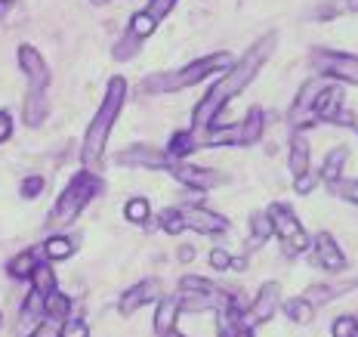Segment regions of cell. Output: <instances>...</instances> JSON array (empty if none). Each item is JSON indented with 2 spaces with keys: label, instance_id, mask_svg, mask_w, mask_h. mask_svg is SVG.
I'll use <instances>...</instances> for the list:
<instances>
[{
  "label": "cell",
  "instance_id": "ffe728a7",
  "mask_svg": "<svg viewBox=\"0 0 358 337\" xmlns=\"http://www.w3.org/2000/svg\"><path fill=\"white\" fill-rule=\"evenodd\" d=\"M198 146H201V139L195 137V133H192V130H182V133H173V137H170L167 155H170V158H176V161H185Z\"/></svg>",
  "mask_w": 358,
  "mask_h": 337
},
{
  "label": "cell",
  "instance_id": "30bf717a",
  "mask_svg": "<svg viewBox=\"0 0 358 337\" xmlns=\"http://www.w3.org/2000/svg\"><path fill=\"white\" fill-rule=\"evenodd\" d=\"M179 214H182L185 229H195V232H201V235H220V232L229 229V220H226V216L207 211V207H201V205L179 207Z\"/></svg>",
  "mask_w": 358,
  "mask_h": 337
},
{
  "label": "cell",
  "instance_id": "277c9868",
  "mask_svg": "<svg viewBox=\"0 0 358 337\" xmlns=\"http://www.w3.org/2000/svg\"><path fill=\"white\" fill-rule=\"evenodd\" d=\"M102 192V179L93 174V170H80L78 177L65 186V192L59 195V201L53 205V211L47 216V226L50 229H65L69 223L78 220V214Z\"/></svg>",
  "mask_w": 358,
  "mask_h": 337
},
{
  "label": "cell",
  "instance_id": "e0dca14e",
  "mask_svg": "<svg viewBox=\"0 0 358 337\" xmlns=\"http://www.w3.org/2000/svg\"><path fill=\"white\" fill-rule=\"evenodd\" d=\"M309 139L303 137L300 130L290 137V155H287V167H290V174L294 177H300V174H306L309 170Z\"/></svg>",
  "mask_w": 358,
  "mask_h": 337
},
{
  "label": "cell",
  "instance_id": "cb8c5ba5",
  "mask_svg": "<svg viewBox=\"0 0 358 337\" xmlns=\"http://www.w3.org/2000/svg\"><path fill=\"white\" fill-rule=\"evenodd\" d=\"M74 254V242L69 235H50L43 242V257L47 260H69Z\"/></svg>",
  "mask_w": 358,
  "mask_h": 337
},
{
  "label": "cell",
  "instance_id": "f35d334b",
  "mask_svg": "<svg viewBox=\"0 0 358 337\" xmlns=\"http://www.w3.org/2000/svg\"><path fill=\"white\" fill-rule=\"evenodd\" d=\"M315 183H318V177H315V174H309V170H306V174L294 177V192H296V195H309V192L315 189Z\"/></svg>",
  "mask_w": 358,
  "mask_h": 337
},
{
  "label": "cell",
  "instance_id": "4316f807",
  "mask_svg": "<svg viewBox=\"0 0 358 337\" xmlns=\"http://www.w3.org/2000/svg\"><path fill=\"white\" fill-rule=\"evenodd\" d=\"M31 284H34L37 294H43V297H47L50 291H56V275H53V269H50V263H37L34 266Z\"/></svg>",
  "mask_w": 358,
  "mask_h": 337
},
{
  "label": "cell",
  "instance_id": "7a4b0ae2",
  "mask_svg": "<svg viewBox=\"0 0 358 337\" xmlns=\"http://www.w3.org/2000/svg\"><path fill=\"white\" fill-rule=\"evenodd\" d=\"M127 102V81L124 78H111L108 90H106V99L99 102V111L93 115L87 133H84V146H80V161H84L87 170H99L102 155H106V142L111 137V127H115L117 115H121Z\"/></svg>",
  "mask_w": 358,
  "mask_h": 337
},
{
  "label": "cell",
  "instance_id": "d6a6232c",
  "mask_svg": "<svg viewBox=\"0 0 358 337\" xmlns=\"http://www.w3.org/2000/svg\"><path fill=\"white\" fill-rule=\"evenodd\" d=\"M158 226L164 232H170V235H179V232L185 229V223H182V214H179V207H167V211H161L158 216Z\"/></svg>",
  "mask_w": 358,
  "mask_h": 337
},
{
  "label": "cell",
  "instance_id": "8992f818",
  "mask_svg": "<svg viewBox=\"0 0 358 337\" xmlns=\"http://www.w3.org/2000/svg\"><path fill=\"white\" fill-rule=\"evenodd\" d=\"M268 223H272V235L281 238V245L290 251V254H306L312 248V238L309 232L303 229V223L296 220V214L290 211L287 205H281V201H275V205H268Z\"/></svg>",
  "mask_w": 358,
  "mask_h": 337
},
{
  "label": "cell",
  "instance_id": "3957f363",
  "mask_svg": "<svg viewBox=\"0 0 358 337\" xmlns=\"http://www.w3.org/2000/svg\"><path fill=\"white\" fill-rule=\"evenodd\" d=\"M232 65V56L229 53H210L204 59H195L189 62L185 69H176V71H158L152 78L143 81V90L152 96H164V93H176V90H185V87H195L201 84L204 78H210L216 71H226Z\"/></svg>",
  "mask_w": 358,
  "mask_h": 337
},
{
  "label": "cell",
  "instance_id": "f1b7e54d",
  "mask_svg": "<svg viewBox=\"0 0 358 337\" xmlns=\"http://www.w3.org/2000/svg\"><path fill=\"white\" fill-rule=\"evenodd\" d=\"M285 312H287V319H294V322H300V325H306V322H312V316H315V306L306 301V297H294V301L285 303Z\"/></svg>",
  "mask_w": 358,
  "mask_h": 337
},
{
  "label": "cell",
  "instance_id": "6da1fadb",
  "mask_svg": "<svg viewBox=\"0 0 358 337\" xmlns=\"http://www.w3.org/2000/svg\"><path fill=\"white\" fill-rule=\"evenodd\" d=\"M275 41H278L275 34H266L263 41L253 43L248 53L238 59V62H232L226 71H222V78L216 81L210 90H207V96L195 106V111H192V133H201V130H210V127H216V118L222 115V109H226L229 102H232L235 96L241 93V90L248 87L253 78H257L259 69L266 65V59L272 56Z\"/></svg>",
  "mask_w": 358,
  "mask_h": 337
},
{
  "label": "cell",
  "instance_id": "5bb4252c",
  "mask_svg": "<svg viewBox=\"0 0 358 337\" xmlns=\"http://www.w3.org/2000/svg\"><path fill=\"white\" fill-rule=\"evenodd\" d=\"M312 254H315L318 266L327 269V273H343V269H346V257H343L340 245L334 242L331 232H318V235L312 238Z\"/></svg>",
  "mask_w": 358,
  "mask_h": 337
},
{
  "label": "cell",
  "instance_id": "603a6c76",
  "mask_svg": "<svg viewBox=\"0 0 358 337\" xmlns=\"http://www.w3.org/2000/svg\"><path fill=\"white\" fill-rule=\"evenodd\" d=\"M346 158H349V149H334L331 155L324 158V164H322V179L324 183H337V179H343V164H346Z\"/></svg>",
  "mask_w": 358,
  "mask_h": 337
},
{
  "label": "cell",
  "instance_id": "2e32d148",
  "mask_svg": "<svg viewBox=\"0 0 358 337\" xmlns=\"http://www.w3.org/2000/svg\"><path fill=\"white\" fill-rule=\"evenodd\" d=\"M281 306V284L278 282H266L263 288L257 291V297H253L250 303V322H257V325H263L278 312Z\"/></svg>",
  "mask_w": 358,
  "mask_h": 337
},
{
  "label": "cell",
  "instance_id": "8fae6325",
  "mask_svg": "<svg viewBox=\"0 0 358 337\" xmlns=\"http://www.w3.org/2000/svg\"><path fill=\"white\" fill-rule=\"evenodd\" d=\"M170 155L164 149H155V146H133V149H124L117 155V164H127V167H145V170H167L170 167Z\"/></svg>",
  "mask_w": 358,
  "mask_h": 337
},
{
  "label": "cell",
  "instance_id": "d6986e66",
  "mask_svg": "<svg viewBox=\"0 0 358 337\" xmlns=\"http://www.w3.org/2000/svg\"><path fill=\"white\" fill-rule=\"evenodd\" d=\"M358 288V282H349V284H309L306 288V301L312 306H322L327 301H334V297H340L343 291H352Z\"/></svg>",
  "mask_w": 358,
  "mask_h": 337
},
{
  "label": "cell",
  "instance_id": "836d02e7",
  "mask_svg": "<svg viewBox=\"0 0 358 337\" xmlns=\"http://www.w3.org/2000/svg\"><path fill=\"white\" fill-rule=\"evenodd\" d=\"M331 334H334V337H358V319L340 316V319L331 325Z\"/></svg>",
  "mask_w": 358,
  "mask_h": 337
},
{
  "label": "cell",
  "instance_id": "8d00e7d4",
  "mask_svg": "<svg viewBox=\"0 0 358 337\" xmlns=\"http://www.w3.org/2000/svg\"><path fill=\"white\" fill-rule=\"evenodd\" d=\"M59 337H90V328H87V322L84 319H65L62 322V334Z\"/></svg>",
  "mask_w": 358,
  "mask_h": 337
},
{
  "label": "cell",
  "instance_id": "5b68a950",
  "mask_svg": "<svg viewBox=\"0 0 358 337\" xmlns=\"http://www.w3.org/2000/svg\"><path fill=\"white\" fill-rule=\"evenodd\" d=\"M263 109H250L244 121H238L232 127H210L204 130V146H257V139L263 137Z\"/></svg>",
  "mask_w": 358,
  "mask_h": 337
},
{
  "label": "cell",
  "instance_id": "ab89813d",
  "mask_svg": "<svg viewBox=\"0 0 358 337\" xmlns=\"http://www.w3.org/2000/svg\"><path fill=\"white\" fill-rule=\"evenodd\" d=\"M210 266L220 269V273L232 269V254H229L226 248H213V251H210Z\"/></svg>",
  "mask_w": 358,
  "mask_h": 337
},
{
  "label": "cell",
  "instance_id": "83f0119b",
  "mask_svg": "<svg viewBox=\"0 0 358 337\" xmlns=\"http://www.w3.org/2000/svg\"><path fill=\"white\" fill-rule=\"evenodd\" d=\"M250 248H259V245H266L268 238H272V223H268L266 214H253L250 216Z\"/></svg>",
  "mask_w": 358,
  "mask_h": 337
},
{
  "label": "cell",
  "instance_id": "f6af8a7d",
  "mask_svg": "<svg viewBox=\"0 0 358 337\" xmlns=\"http://www.w3.org/2000/svg\"><path fill=\"white\" fill-rule=\"evenodd\" d=\"M164 337H185V334H179V331H176V328H173V331H167V334H164Z\"/></svg>",
  "mask_w": 358,
  "mask_h": 337
},
{
  "label": "cell",
  "instance_id": "4fadbf2b",
  "mask_svg": "<svg viewBox=\"0 0 358 337\" xmlns=\"http://www.w3.org/2000/svg\"><path fill=\"white\" fill-rule=\"evenodd\" d=\"M158 301H161V282H158V279H145V282L133 284L130 291H124V294H121V303H117V310H121V316H133L139 306L158 303Z\"/></svg>",
  "mask_w": 358,
  "mask_h": 337
},
{
  "label": "cell",
  "instance_id": "74e56055",
  "mask_svg": "<svg viewBox=\"0 0 358 337\" xmlns=\"http://www.w3.org/2000/svg\"><path fill=\"white\" fill-rule=\"evenodd\" d=\"M176 6V0H148V6H145V13L152 16L155 22H161L164 16H167L170 10Z\"/></svg>",
  "mask_w": 358,
  "mask_h": 337
},
{
  "label": "cell",
  "instance_id": "7402d4cb",
  "mask_svg": "<svg viewBox=\"0 0 358 337\" xmlns=\"http://www.w3.org/2000/svg\"><path fill=\"white\" fill-rule=\"evenodd\" d=\"M43 316L59 319V322L69 319V316H71V301H69V294H59V291H50V294L43 297Z\"/></svg>",
  "mask_w": 358,
  "mask_h": 337
},
{
  "label": "cell",
  "instance_id": "60d3db41",
  "mask_svg": "<svg viewBox=\"0 0 358 337\" xmlns=\"http://www.w3.org/2000/svg\"><path fill=\"white\" fill-rule=\"evenodd\" d=\"M43 192V177H25L22 179V198H37Z\"/></svg>",
  "mask_w": 358,
  "mask_h": 337
},
{
  "label": "cell",
  "instance_id": "4dcf8cb0",
  "mask_svg": "<svg viewBox=\"0 0 358 337\" xmlns=\"http://www.w3.org/2000/svg\"><path fill=\"white\" fill-rule=\"evenodd\" d=\"M124 216L130 223H145L148 216H152V207H148V201L145 198H130L124 205Z\"/></svg>",
  "mask_w": 358,
  "mask_h": 337
},
{
  "label": "cell",
  "instance_id": "bcb514c9",
  "mask_svg": "<svg viewBox=\"0 0 358 337\" xmlns=\"http://www.w3.org/2000/svg\"><path fill=\"white\" fill-rule=\"evenodd\" d=\"M10 4H13V0H0V13H3L6 6H10Z\"/></svg>",
  "mask_w": 358,
  "mask_h": 337
},
{
  "label": "cell",
  "instance_id": "b9f144b4",
  "mask_svg": "<svg viewBox=\"0 0 358 337\" xmlns=\"http://www.w3.org/2000/svg\"><path fill=\"white\" fill-rule=\"evenodd\" d=\"M10 133H13V121H10V115H6V111H0V142L10 139Z\"/></svg>",
  "mask_w": 358,
  "mask_h": 337
},
{
  "label": "cell",
  "instance_id": "9c48e42d",
  "mask_svg": "<svg viewBox=\"0 0 358 337\" xmlns=\"http://www.w3.org/2000/svg\"><path fill=\"white\" fill-rule=\"evenodd\" d=\"M19 65L25 71V81H28V93H47V84H50V69L43 62V56L37 53L34 47L22 43L19 47Z\"/></svg>",
  "mask_w": 358,
  "mask_h": 337
},
{
  "label": "cell",
  "instance_id": "52a82bcc",
  "mask_svg": "<svg viewBox=\"0 0 358 337\" xmlns=\"http://www.w3.org/2000/svg\"><path fill=\"white\" fill-rule=\"evenodd\" d=\"M312 69L318 78H340L349 84H358V56L337 53V50H315L312 53Z\"/></svg>",
  "mask_w": 358,
  "mask_h": 337
},
{
  "label": "cell",
  "instance_id": "ac0fdd59",
  "mask_svg": "<svg viewBox=\"0 0 358 337\" xmlns=\"http://www.w3.org/2000/svg\"><path fill=\"white\" fill-rule=\"evenodd\" d=\"M179 312H182V310H179V297H161L158 310H155V331H158L161 337L167 331H173Z\"/></svg>",
  "mask_w": 358,
  "mask_h": 337
},
{
  "label": "cell",
  "instance_id": "1f68e13d",
  "mask_svg": "<svg viewBox=\"0 0 358 337\" xmlns=\"http://www.w3.org/2000/svg\"><path fill=\"white\" fill-rule=\"evenodd\" d=\"M327 189H331V195L358 205V179H337V183H327Z\"/></svg>",
  "mask_w": 358,
  "mask_h": 337
},
{
  "label": "cell",
  "instance_id": "484cf974",
  "mask_svg": "<svg viewBox=\"0 0 358 337\" xmlns=\"http://www.w3.org/2000/svg\"><path fill=\"white\" fill-rule=\"evenodd\" d=\"M155 28H158V22H155L148 13H136V16L130 19V28H127V34L133 37V41H145L148 34H155Z\"/></svg>",
  "mask_w": 358,
  "mask_h": 337
},
{
  "label": "cell",
  "instance_id": "f546056e",
  "mask_svg": "<svg viewBox=\"0 0 358 337\" xmlns=\"http://www.w3.org/2000/svg\"><path fill=\"white\" fill-rule=\"evenodd\" d=\"M179 291H195V294H222V288H216L213 282L198 279V275H182L179 279Z\"/></svg>",
  "mask_w": 358,
  "mask_h": 337
},
{
  "label": "cell",
  "instance_id": "7c38bea8",
  "mask_svg": "<svg viewBox=\"0 0 358 337\" xmlns=\"http://www.w3.org/2000/svg\"><path fill=\"white\" fill-rule=\"evenodd\" d=\"M322 87H324L322 78H312V81H306V84L300 87L294 106H290V111H287V121H290L294 130H300L303 124H312L309 121V118H312V106H315V96L322 93Z\"/></svg>",
  "mask_w": 358,
  "mask_h": 337
},
{
  "label": "cell",
  "instance_id": "44dd1931",
  "mask_svg": "<svg viewBox=\"0 0 358 337\" xmlns=\"http://www.w3.org/2000/svg\"><path fill=\"white\" fill-rule=\"evenodd\" d=\"M47 96L43 93H28L25 96V106H22V115H25L28 127H41L43 118H47Z\"/></svg>",
  "mask_w": 358,
  "mask_h": 337
},
{
  "label": "cell",
  "instance_id": "d590c367",
  "mask_svg": "<svg viewBox=\"0 0 358 337\" xmlns=\"http://www.w3.org/2000/svg\"><path fill=\"white\" fill-rule=\"evenodd\" d=\"M59 334H62V322H59V319H50V316H43V322H41V325H37L28 337H59Z\"/></svg>",
  "mask_w": 358,
  "mask_h": 337
},
{
  "label": "cell",
  "instance_id": "9a60e30c",
  "mask_svg": "<svg viewBox=\"0 0 358 337\" xmlns=\"http://www.w3.org/2000/svg\"><path fill=\"white\" fill-rule=\"evenodd\" d=\"M343 99H346V93H343V87H340V84H324V87H322V93L315 96V106H312V115H315L318 121L340 124Z\"/></svg>",
  "mask_w": 358,
  "mask_h": 337
},
{
  "label": "cell",
  "instance_id": "d4e9b609",
  "mask_svg": "<svg viewBox=\"0 0 358 337\" xmlns=\"http://www.w3.org/2000/svg\"><path fill=\"white\" fill-rule=\"evenodd\" d=\"M34 266H37V254L34 251H22L16 254V257L10 260V275L13 279H31V273H34Z\"/></svg>",
  "mask_w": 358,
  "mask_h": 337
},
{
  "label": "cell",
  "instance_id": "7bdbcfd3",
  "mask_svg": "<svg viewBox=\"0 0 358 337\" xmlns=\"http://www.w3.org/2000/svg\"><path fill=\"white\" fill-rule=\"evenodd\" d=\"M192 257H195V248H179V260H182V263H189Z\"/></svg>",
  "mask_w": 358,
  "mask_h": 337
},
{
  "label": "cell",
  "instance_id": "ba28073f",
  "mask_svg": "<svg viewBox=\"0 0 358 337\" xmlns=\"http://www.w3.org/2000/svg\"><path fill=\"white\" fill-rule=\"evenodd\" d=\"M167 174H173L182 186H189V189H198V192H207V189H213V186L226 183V177L216 174V170H210V167H195V164L176 161V158L170 161Z\"/></svg>",
  "mask_w": 358,
  "mask_h": 337
},
{
  "label": "cell",
  "instance_id": "e575fe53",
  "mask_svg": "<svg viewBox=\"0 0 358 337\" xmlns=\"http://www.w3.org/2000/svg\"><path fill=\"white\" fill-rule=\"evenodd\" d=\"M37 316H43V294H37V291L31 288L25 306H22V319H37Z\"/></svg>",
  "mask_w": 358,
  "mask_h": 337
},
{
  "label": "cell",
  "instance_id": "7dc6e473",
  "mask_svg": "<svg viewBox=\"0 0 358 337\" xmlns=\"http://www.w3.org/2000/svg\"><path fill=\"white\" fill-rule=\"evenodd\" d=\"M349 10H358V0H349Z\"/></svg>",
  "mask_w": 358,
  "mask_h": 337
},
{
  "label": "cell",
  "instance_id": "ee69618b",
  "mask_svg": "<svg viewBox=\"0 0 358 337\" xmlns=\"http://www.w3.org/2000/svg\"><path fill=\"white\" fill-rule=\"evenodd\" d=\"M235 337H253L250 325H241V328H238V331H235Z\"/></svg>",
  "mask_w": 358,
  "mask_h": 337
}]
</instances>
